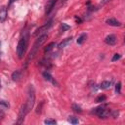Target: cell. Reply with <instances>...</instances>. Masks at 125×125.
Segmentation results:
<instances>
[{
  "label": "cell",
  "instance_id": "23",
  "mask_svg": "<svg viewBox=\"0 0 125 125\" xmlns=\"http://www.w3.org/2000/svg\"><path fill=\"white\" fill-rule=\"evenodd\" d=\"M0 106H4L5 108L9 107V103L6 101H0Z\"/></svg>",
  "mask_w": 125,
  "mask_h": 125
},
{
  "label": "cell",
  "instance_id": "26",
  "mask_svg": "<svg viewBox=\"0 0 125 125\" xmlns=\"http://www.w3.org/2000/svg\"><path fill=\"white\" fill-rule=\"evenodd\" d=\"M109 1H111V0H102V2H101V5H104V4H105V3L109 2Z\"/></svg>",
  "mask_w": 125,
  "mask_h": 125
},
{
  "label": "cell",
  "instance_id": "21",
  "mask_svg": "<svg viewBox=\"0 0 125 125\" xmlns=\"http://www.w3.org/2000/svg\"><path fill=\"white\" fill-rule=\"evenodd\" d=\"M44 123L47 124V125H53V124H56L57 122H56L54 119H46V120L44 121Z\"/></svg>",
  "mask_w": 125,
  "mask_h": 125
},
{
  "label": "cell",
  "instance_id": "11",
  "mask_svg": "<svg viewBox=\"0 0 125 125\" xmlns=\"http://www.w3.org/2000/svg\"><path fill=\"white\" fill-rule=\"evenodd\" d=\"M21 78V70H15L12 73V79L14 81H19Z\"/></svg>",
  "mask_w": 125,
  "mask_h": 125
},
{
  "label": "cell",
  "instance_id": "6",
  "mask_svg": "<svg viewBox=\"0 0 125 125\" xmlns=\"http://www.w3.org/2000/svg\"><path fill=\"white\" fill-rule=\"evenodd\" d=\"M52 25V21H49L48 23H46V24H44L43 26H41V27H39V28H37L34 32H33V36H35V37H38V36H40V35H42V34H46L45 32L50 28V26Z\"/></svg>",
  "mask_w": 125,
  "mask_h": 125
},
{
  "label": "cell",
  "instance_id": "5",
  "mask_svg": "<svg viewBox=\"0 0 125 125\" xmlns=\"http://www.w3.org/2000/svg\"><path fill=\"white\" fill-rule=\"evenodd\" d=\"M28 109H27V106H26V104H22L21 108H20V111H19V115H18V120H17V123L18 124H21L24 120V117L25 115L28 113Z\"/></svg>",
  "mask_w": 125,
  "mask_h": 125
},
{
  "label": "cell",
  "instance_id": "16",
  "mask_svg": "<svg viewBox=\"0 0 125 125\" xmlns=\"http://www.w3.org/2000/svg\"><path fill=\"white\" fill-rule=\"evenodd\" d=\"M55 42H51L50 44H48L46 47H45V49H44V51H45V53H47V52H50L54 47H55Z\"/></svg>",
  "mask_w": 125,
  "mask_h": 125
},
{
  "label": "cell",
  "instance_id": "1",
  "mask_svg": "<svg viewBox=\"0 0 125 125\" xmlns=\"http://www.w3.org/2000/svg\"><path fill=\"white\" fill-rule=\"evenodd\" d=\"M47 38H48V35H47V34H42V35H40V36L37 37L36 41L34 42V44H33V46H32V48H31V51H30L29 54H28V57H27L26 62H25V65H27L28 62H30V60H32V59L34 58V56L37 54L39 48L43 45V43L46 41Z\"/></svg>",
  "mask_w": 125,
  "mask_h": 125
},
{
  "label": "cell",
  "instance_id": "13",
  "mask_svg": "<svg viewBox=\"0 0 125 125\" xmlns=\"http://www.w3.org/2000/svg\"><path fill=\"white\" fill-rule=\"evenodd\" d=\"M86 38H87V34H86V33H82V34L77 38V44H79V45L83 44V43L85 42Z\"/></svg>",
  "mask_w": 125,
  "mask_h": 125
},
{
  "label": "cell",
  "instance_id": "4",
  "mask_svg": "<svg viewBox=\"0 0 125 125\" xmlns=\"http://www.w3.org/2000/svg\"><path fill=\"white\" fill-rule=\"evenodd\" d=\"M91 113H94V114L98 115L100 118H106L109 115V110L106 109V105H101V106L93 108Z\"/></svg>",
  "mask_w": 125,
  "mask_h": 125
},
{
  "label": "cell",
  "instance_id": "2",
  "mask_svg": "<svg viewBox=\"0 0 125 125\" xmlns=\"http://www.w3.org/2000/svg\"><path fill=\"white\" fill-rule=\"evenodd\" d=\"M27 35H23L22 37H21V39L18 42L17 45V55L20 59L23 58V55L25 53L26 47H27Z\"/></svg>",
  "mask_w": 125,
  "mask_h": 125
},
{
  "label": "cell",
  "instance_id": "9",
  "mask_svg": "<svg viewBox=\"0 0 125 125\" xmlns=\"http://www.w3.org/2000/svg\"><path fill=\"white\" fill-rule=\"evenodd\" d=\"M105 22L108 24V25H111V26H121V22L119 21H117L116 19L114 18H109L105 21Z\"/></svg>",
  "mask_w": 125,
  "mask_h": 125
},
{
  "label": "cell",
  "instance_id": "12",
  "mask_svg": "<svg viewBox=\"0 0 125 125\" xmlns=\"http://www.w3.org/2000/svg\"><path fill=\"white\" fill-rule=\"evenodd\" d=\"M7 18V9L5 7H2V9L0 10V21H4Z\"/></svg>",
  "mask_w": 125,
  "mask_h": 125
},
{
  "label": "cell",
  "instance_id": "28",
  "mask_svg": "<svg viewBox=\"0 0 125 125\" xmlns=\"http://www.w3.org/2000/svg\"><path fill=\"white\" fill-rule=\"evenodd\" d=\"M64 1H65V0H64Z\"/></svg>",
  "mask_w": 125,
  "mask_h": 125
},
{
  "label": "cell",
  "instance_id": "25",
  "mask_svg": "<svg viewBox=\"0 0 125 125\" xmlns=\"http://www.w3.org/2000/svg\"><path fill=\"white\" fill-rule=\"evenodd\" d=\"M4 116H5V112H4V110H3V109H1V108H0V121L4 118Z\"/></svg>",
  "mask_w": 125,
  "mask_h": 125
},
{
  "label": "cell",
  "instance_id": "10",
  "mask_svg": "<svg viewBox=\"0 0 125 125\" xmlns=\"http://www.w3.org/2000/svg\"><path fill=\"white\" fill-rule=\"evenodd\" d=\"M43 76H44V78L46 79V80H48V81H50L51 83H53L54 85H57V82H56V80L53 78V76L48 72V71H45V72H43Z\"/></svg>",
  "mask_w": 125,
  "mask_h": 125
},
{
  "label": "cell",
  "instance_id": "19",
  "mask_svg": "<svg viewBox=\"0 0 125 125\" xmlns=\"http://www.w3.org/2000/svg\"><path fill=\"white\" fill-rule=\"evenodd\" d=\"M68 121H69L71 124H77V123L79 122L78 118H76V117H73V116H69V118H68Z\"/></svg>",
  "mask_w": 125,
  "mask_h": 125
},
{
  "label": "cell",
  "instance_id": "7",
  "mask_svg": "<svg viewBox=\"0 0 125 125\" xmlns=\"http://www.w3.org/2000/svg\"><path fill=\"white\" fill-rule=\"evenodd\" d=\"M116 41H117V38H116V36H115L114 34H109V35H107V36L105 37V39H104V42H105L107 45H109V46L115 45V44H116Z\"/></svg>",
  "mask_w": 125,
  "mask_h": 125
},
{
  "label": "cell",
  "instance_id": "27",
  "mask_svg": "<svg viewBox=\"0 0 125 125\" xmlns=\"http://www.w3.org/2000/svg\"><path fill=\"white\" fill-rule=\"evenodd\" d=\"M0 87H1V82H0Z\"/></svg>",
  "mask_w": 125,
  "mask_h": 125
},
{
  "label": "cell",
  "instance_id": "18",
  "mask_svg": "<svg viewBox=\"0 0 125 125\" xmlns=\"http://www.w3.org/2000/svg\"><path fill=\"white\" fill-rule=\"evenodd\" d=\"M105 99H106V97H105L104 95H100L99 97H97L96 102H97V103H103V102L105 101Z\"/></svg>",
  "mask_w": 125,
  "mask_h": 125
},
{
  "label": "cell",
  "instance_id": "15",
  "mask_svg": "<svg viewBox=\"0 0 125 125\" xmlns=\"http://www.w3.org/2000/svg\"><path fill=\"white\" fill-rule=\"evenodd\" d=\"M70 42H71V37H70V38H66V39H64L62 42H61V43L59 44V48H60V49L64 48V47H65L67 44H69Z\"/></svg>",
  "mask_w": 125,
  "mask_h": 125
},
{
  "label": "cell",
  "instance_id": "20",
  "mask_svg": "<svg viewBox=\"0 0 125 125\" xmlns=\"http://www.w3.org/2000/svg\"><path fill=\"white\" fill-rule=\"evenodd\" d=\"M72 109H73L75 112H79V113H80V112H82L81 107H80V106H78V105H77V104H72Z\"/></svg>",
  "mask_w": 125,
  "mask_h": 125
},
{
  "label": "cell",
  "instance_id": "17",
  "mask_svg": "<svg viewBox=\"0 0 125 125\" xmlns=\"http://www.w3.org/2000/svg\"><path fill=\"white\" fill-rule=\"evenodd\" d=\"M61 31L62 32H64V31H66V30H68L69 28H70V26L69 25H67L66 23H64V22H62V23H61Z\"/></svg>",
  "mask_w": 125,
  "mask_h": 125
},
{
  "label": "cell",
  "instance_id": "14",
  "mask_svg": "<svg viewBox=\"0 0 125 125\" xmlns=\"http://www.w3.org/2000/svg\"><path fill=\"white\" fill-rule=\"evenodd\" d=\"M110 86H111V81H107V80H104V81H103L102 83H101V88L102 89H108V88H110Z\"/></svg>",
  "mask_w": 125,
  "mask_h": 125
},
{
  "label": "cell",
  "instance_id": "3",
  "mask_svg": "<svg viewBox=\"0 0 125 125\" xmlns=\"http://www.w3.org/2000/svg\"><path fill=\"white\" fill-rule=\"evenodd\" d=\"M34 103H35V90L32 85H29L28 89H27V99L25 102L28 111H30V109L33 108Z\"/></svg>",
  "mask_w": 125,
  "mask_h": 125
},
{
  "label": "cell",
  "instance_id": "8",
  "mask_svg": "<svg viewBox=\"0 0 125 125\" xmlns=\"http://www.w3.org/2000/svg\"><path fill=\"white\" fill-rule=\"evenodd\" d=\"M57 1H58V0H49V1L47 2V4H46V12H45L46 15L50 14V12H51V11L53 10V8L55 7V4H56Z\"/></svg>",
  "mask_w": 125,
  "mask_h": 125
},
{
  "label": "cell",
  "instance_id": "22",
  "mask_svg": "<svg viewBox=\"0 0 125 125\" xmlns=\"http://www.w3.org/2000/svg\"><path fill=\"white\" fill-rule=\"evenodd\" d=\"M120 91H121V83H120V82H118V83L115 85V92H116L117 94H119V93H120Z\"/></svg>",
  "mask_w": 125,
  "mask_h": 125
},
{
  "label": "cell",
  "instance_id": "24",
  "mask_svg": "<svg viewBox=\"0 0 125 125\" xmlns=\"http://www.w3.org/2000/svg\"><path fill=\"white\" fill-rule=\"evenodd\" d=\"M120 58H121V55H119V54H114L113 57H112V59H111V61H112V62H115V61H118Z\"/></svg>",
  "mask_w": 125,
  "mask_h": 125
}]
</instances>
